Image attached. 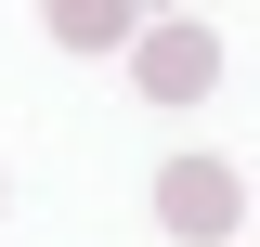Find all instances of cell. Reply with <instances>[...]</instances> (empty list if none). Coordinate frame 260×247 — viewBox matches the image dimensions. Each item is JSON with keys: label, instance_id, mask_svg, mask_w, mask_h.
Instances as JSON below:
<instances>
[{"label": "cell", "instance_id": "cell-4", "mask_svg": "<svg viewBox=\"0 0 260 247\" xmlns=\"http://www.w3.org/2000/svg\"><path fill=\"white\" fill-rule=\"evenodd\" d=\"M0 195H13V182H0Z\"/></svg>", "mask_w": 260, "mask_h": 247}, {"label": "cell", "instance_id": "cell-1", "mask_svg": "<svg viewBox=\"0 0 260 247\" xmlns=\"http://www.w3.org/2000/svg\"><path fill=\"white\" fill-rule=\"evenodd\" d=\"M156 208H169V234H234V169L169 156V169H156Z\"/></svg>", "mask_w": 260, "mask_h": 247}, {"label": "cell", "instance_id": "cell-3", "mask_svg": "<svg viewBox=\"0 0 260 247\" xmlns=\"http://www.w3.org/2000/svg\"><path fill=\"white\" fill-rule=\"evenodd\" d=\"M52 39H65V52H117V39H130V13H117V0H65V13H52Z\"/></svg>", "mask_w": 260, "mask_h": 247}, {"label": "cell", "instance_id": "cell-2", "mask_svg": "<svg viewBox=\"0 0 260 247\" xmlns=\"http://www.w3.org/2000/svg\"><path fill=\"white\" fill-rule=\"evenodd\" d=\"M208 78H221V39H208V26H156V39H143V91H156V104L208 91Z\"/></svg>", "mask_w": 260, "mask_h": 247}]
</instances>
